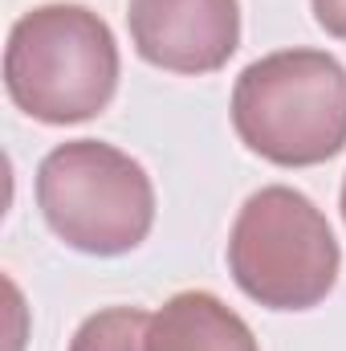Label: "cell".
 I'll use <instances>...</instances> for the list:
<instances>
[{
    "mask_svg": "<svg viewBox=\"0 0 346 351\" xmlns=\"http://www.w3.org/2000/svg\"><path fill=\"white\" fill-rule=\"evenodd\" d=\"M118 86V45L86 4L25 12L4 45V90L37 123L66 127L102 114Z\"/></svg>",
    "mask_w": 346,
    "mask_h": 351,
    "instance_id": "cell-1",
    "label": "cell"
},
{
    "mask_svg": "<svg viewBox=\"0 0 346 351\" xmlns=\"http://www.w3.org/2000/svg\"><path fill=\"white\" fill-rule=\"evenodd\" d=\"M241 143L277 168H314L346 147V70L322 49L253 62L232 90Z\"/></svg>",
    "mask_w": 346,
    "mask_h": 351,
    "instance_id": "cell-2",
    "label": "cell"
},
{
    "mask_svg": "<svg viewBox=\"0 0 346 351\" xmlns=\"http://www.w3.org/2000/svg\"><path fill=\"white\" fill-rule=\"evenodd\" d=\"M37 204L49 229L78 254L118 258L147 241L155 225V188L127 152L74 139L37 168Z\"/></svg>",
    "mask_w": 346,
    "mask_h": 351,
    "instance_id": "cell-3",
    "label": "cell"
},
{
    "mask_svg": "<svg viewBox=\"0 0 346 351\" xmlns=\"http://www.w3.org/2000/svg\"><path fill=\"white\" fill-rule=\"evenodd\" d=\"M338 241L322 208L297 188L269 184L245 200L228 237L237 286L269 311H310L338 282Z\"/></svg>",
    "mask_w": 346,
    "mask_h": 351,
    "instance_id": "cell-4",
    "label": "cell"
},
{
    "mask_svg": "<svg viewBox=\"0 0 346 351\" xmlns=\"http://www.w3.org/2000/svg\"><path fill=\"white\" fill-rule=\"evenodd\" d=\"M127 25L139 58L172 74H212L241 45L237 0H131Z\"/></svg>",
    "mask_w": 346,
    "mask_h": 351,
    "instance_id": "cell-5",
    "label": "cell"
},
{
    "mask_svg": "<svg viewBox=\"0 0 346 351\" xmlns=\"http://www.w3.org/2000/svg\"><path fill=\"white\" fill-rule=\"evenodd\" d=\"M147 351H257L249 323L208 290H183L151 315Z\"/></svg>",
    "mask_w": 346,
    "mask_h": 351,
    "instance_id": "cell-6",
    "label": "cell"
},
{
    "mask_svg": "<svg viewBox=\"0 0 346 351\" xmlns=\"http://www.w3.org/2000/svg\"><path fill=\"white\" fill-rule=\"evenodd\" d=\"M151 315L139 306H110L78 327L70 351H147Z\"/></svg>",
    "mask_w": 346,
    "mask_h": 351,
    "instance_id": "cell-7",
    "label": "cell"
},
{
    "mask_svg": "<svg viewBox=\"0 0 346 351\" xmlns=\"http://www.w3.org/2000/svg\"><path fill=\"white\" fill-rule=\"evenodd\" d=\"M314 16L330 37L346 41V0H314Z\"/></svg>",
    "mask_w": 346,
    "mask_h": 351,
    "instance_id": "cell-8",
    "label": "cell"
},
{
    "mask_svg": "<svg viewBox=\"0 0 346 351\" xmlns=\"http://www.w3.org/2000/svg\"><path fill=\"white\" fill-rule=\"evenodd\" d=\"M343 221H346V180H343Z\"/></svg>",
    "mask_w": 346,
    "mask_h": 351,
    "instance_id": "cell-9",
    "label": "cell"
}]
</instances>
